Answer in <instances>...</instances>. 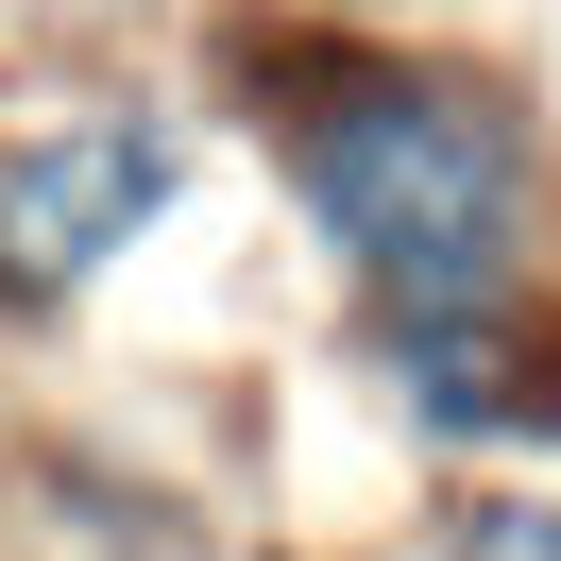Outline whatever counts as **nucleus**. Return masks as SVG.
Listing matches in <instances>:
<instances>
[{
  "label": "nucleus",
  "instance_id": "1",
  "mask_svg": "<svg viewBox=\"0 0 561 561\" xmlns=\"http://www.w3.org/2000/svg\"><path fill=\"white\" fill-rule=\"evenodd\" d=\"M273 153L357 323H477L545 289V137L511 85L425 51H323L289 69Z\"/></svg>",
  "mask_w": 561,
  "mask_h": 561
},
{
  "label": "nucleus",
  "instance_id": "2",
  "mask_svg": "<svg viewBox=\"0 0 561 561\" xmlns=\"http://www.w3.org/2000/svg\"><path fill=\"white\" fill-rule=\"evenodd\" d=\"M187 205V137L137 103L0 119V307H85L153 221Z\"/></svg>",
  "mask_w": 561,
  "mask_h": 561
},
{
  "label": "nucleus",
  "instance_id": "3",
  "mask_svg": "<svg viewBox=\"0 0 561 561\" xmlns=\"http://www.w3.org/2000/svg\"><path fill=\"white\" fill-rule=\"evenodd\" d=\"M545 561H561V493H545Z\"/></svg>",
  "mask_w": 561,
  "mask_h": 561
}]
</instances>
